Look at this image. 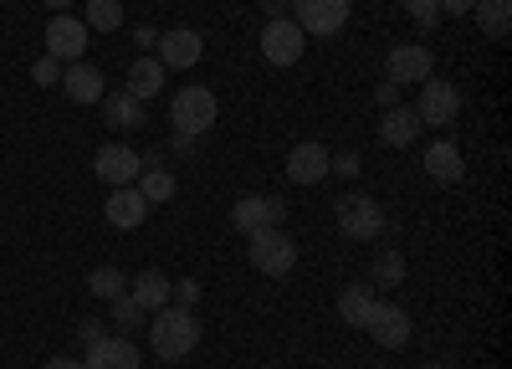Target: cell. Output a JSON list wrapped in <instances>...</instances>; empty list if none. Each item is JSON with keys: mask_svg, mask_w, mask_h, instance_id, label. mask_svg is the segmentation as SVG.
<instances>
[{"mask_svg": "<svg viewBox=\"0 0 512 369\" xmlns=\"http://www.w3.org/2000/svg\"><path fill=\"white\" fill-rule=\"evenodd\" d=\"M149 344H154V354L159 359H185V354H195V344H200V318L190 313V308H159L154 318H149Z\"/></svg>", "mask_w": 512, "mask_h": 369, "instance_id": "obj_1", "label": "cell"}, {"mask_svg": "<svg viewBox=\"0 0 512 369\" xmlns=\"http://www.w3.org/2000/svg\"><path fill=\"white\" fill-rule=\"evenodd\" d=\"M246 257L262 277H287L297 267V241L282 231V226H267V231H251L246 236Z\"/></svg>", "mask_w": 512, "mask_h": 369, "instance_id": "obj_2", "label": "cell"}, {"mask_svg": "<svg viewBox=\"0 0 512 369\" xmlns=\"http://www.w3.org/2000/svg\"><path fill=\"white\" fill-rule=\"evenodd\" d=\"M216 113H221V103H216L210 88H180L175 103H169V123H175V134H190V139L216 129Z\"/></svg>", "mask_w": 512, "mask_h": 369, "instance_id": "obj_3", "label": "cell"}, {"mask_svg": "<svg viewBox=\"0 0 512 369\" xmlns=\"http://www.w3.org/2000/svg\"><path fill=\"white\" fill-rule=\"evenodd\" d=\"M333 221H338V231H344L349 241H374V236L384 231V211H379V200H374V195H359V190L338 195Z\"/></svg>", "mask_w": 512, "mask_h": 369, "instance_id": "obj_4", "label": "cell"}, {"mask_svg": "<svg viewBox=\"0 0 512 369\" xmlns=\"http://www.w3.org/2000/svg\"><path fill=\"white\" fill-rule=\"evenodd\" d=\"M303 47H308V36L303 26H297L292 16H272L262 26V57L272 67H292V62H303Z\"/></svg>", "mask_w": 512, "mask_h": 369, "instance_id": "obj_5", "label": "cell"}, {"mask_svg": "<svg viewBox=\"0 0 512 369\" xmlns=\"http://www.w3.org/2000/svg\"><path fill=\"white\" fill-rule=\"evenodd\" d=\"M349 16H354L349 0H297V11H292L303 36H338L349 26Z\"/></svg>", "mask_w": 512, "mask_h": 369, "instance_id": "obj_6", "label": "cell"}, {"mask_svg": "<svg viewBox=\"0 0 512 369\" xmlns=\"http://www.w3.org/2000/svg\"><path fill=\"white\" fill-rule=\"evenodd\" d=\"M88 21L82 16H72V11H57L52 21H47V57H57V62H82V52H88Z\"/></svg>", "mask_w": 512, "mask_h": 369, "instance_id": "obj_7", "label": "cell"}, {"mask_svg": "<svg viewBox=\"0 0 512 369\" xmlns=\"http://www.w3.org/2000/svg\"><path fill=\"white\" fill-rule=\"evenodd\" d=\"M456 113H461V93L451 88V82H441V77H425V82H420L415 118H420V123H436V129H446V123H456Z\"/></svg>", "mask_w": 512, "mask_h": 369, "instance_id": "obj_8", "label": "cell"}, {"mask_svg": "<svg viewBox=\"0 0 512 369\" xmlns=\"http://www.w3.org/2000/svg\"><path fill=\"white\" fill-rule=\"evenodd\" d=\"M364 334H369L379 349H405V344H410V313H405L400 303H374Z\"/></svg>", "mask_w": 512, "mask_h": 369, "instance_id": "obj_9", "label": "cell"}, {"mask_svg": "<svg viewBox=\"0 0 512 369\" xmlns=\"http://www.w3.org/2000/svg\"><path fill=\"white\" fill-rule=\"evenodd\" d=\"M93 170H98L103 185L118 190V185H134L144 175V159H139V149H128V144H103L98 159H93Z\"/></svg>", "mask_w": 512, "mask_h": 369, "instance_id": "obj_10", "label": "cell"}, {"mask_svg": "<svg viewBox=\"0 0 512 369\" xmlns=\"http://www.w3.org/2000/svg\"><path fill=\"white\" fill-rule=\"evenodd\" d=\"M282 216H287V205H282L277 195H241L236 211H231V226H236L241 236H251V231L282 226Z\"/></svg>", "mask_w": 512, "mask_h": 369, "instance_id": "obj_11", "label": "cell"}, {"mask_svg": "<svg viewBox=\"0 0 512 369\" xmlns=\"http://www.w3.org/2000/svg\"><path fill=\"white\" fill-rule=\"evenodd\" d=\"M431 67H436V57H431V47H420V41H405V47H395L390 52V62H384V82H395V88H405V82H425L431 77Z\"/></svg>", "mask_w": 512, "mask_h": 369, "instance_id": "obj_12", "label": "cell"}, {"mask_svg": "<svg viewBox=\"0 0 512 369\" xmlns=\"http://www.w3.org/2000/svg\"><path fill=\"white\" fill-rule=\"evenodd\" d=\"M287 180L292 185H323L328 180V144L308 139L287 149Z\"/></svg>", "mask_w": 512, "mask_h": 369, "instance_id": "obj_13", "label": "cell"}, {"mask_svg": "<svg viewBox=\"0 0 512 369\" xmlns=\"http://www.w3.org/2000/svg\"><path fill=\"white\" fill-rule=\"evenodd\" d=\"M139 344L134 339H128V334H103L93 349H88V359H82V364H88V369H139Z\"/></svg>", "mask_w": 512, "mask_h": 369, "instance_id": "obj_14", "label": "cell"}, {"mask_svg": "<svg viewBox=\"0 0 512 369\" xmlns=\"http://www.w3.org/2000/svg\"><path fill=\"white\" fill-rule=\"evenodd\" d=\"M200 57H205V36H200V31L175 26V31L159 36V62H164V67H180V72H185V67H195Z\"/></svg>", "mask_w": 512, "mask_h": 369, "instance_id": "obj_15", "label": "cell"}, {"mask_svg": "<svg viewBox=\"0 0 512 369\" xmlns=\"http://www.w3.org/2000/svg\"><path fill=\"white\" fill-rule=\"evenodd\" d=\"M103 216H108L113 231H134V226H144V216H149V200L139 195V185H118V190L108 195V205H103Z\"/></svg>", "mask_w": 512, "mask_h": 369, "instance_id": "obj_16", "label": "cell"}, {"mask_svg": "<svg viewBox=\"0 0 512 369\" xmlns=\"http://www.w3.org/2000/svg\"><path fill=\"white\" fill-rule=\"evenodd\" d=\"M62 93H67L72 103H103L108 82H103V72H98L93 62H67V72H62Z\"/></svg>", "mask_w": 512, "mask_h": 369, "instance_id": "obj_17", "label": "cell"}, {"mask_svg": "<svg viewBox=\"0 0 512 369\" xmlns=\"http://www.w3.org/2000/svg\"><path fill=\"white\" fill-rule=\"evenodd\" d=\"M420 129H425V123H420V118H415V108H405V103L384 108V118H379V139L390 144V149L415 144V139H420Z\"/></svg>", "mask_w": 512, "mask_h": 369, "instance_id": "obj_18", "label": "cell"}, {"mask_svg": "<svg viewBox=\"0 0 512 369\" xmlns=\"http://www.w3.org/2000/svg\"><path fill=\"white\" fill-rule=\"evenodd\" d=\"M425 175H431L436 185H461V175H466V159H461V149L456 144H425Z\"/></svg>", "mask_w": 512, "mask_h": 369, "instance_id": "obj_19", "label": "cell"}, {"mask_svg": "<svg viewBox=\"0 0 512 369\" xmlns=\"http://www.w3.org/2000/svg\"><path fill=\"white\" fill-rule=\"evenodd\" d=\"M164 62H154V57H139V62H128V93H134L139 103H154L159 93H164Z\"/></svg>", "mask_w": 512, "mask_h": 369, "instance_id": "obj_20", "label": "cell"}, {"mask_svg": "<svg viewBox=\"0 0 512 369\" xmlns=\"http://www.w3.org/2000/svg\"><path fill=\"white\" fill-rule=\"evenodd\" d=\"M169 287L175 282H169L159 267H144L134 282H128V298H134L139 308H169Z\"/></svg>", "mask_w": 512, "mask_h": 369, "instance_id": "obj_21", "label": "cell"}, {"mask_svg": "<svg viewBox=\"0 0 512 369\" xmlns=\"http://www.w3.org/2000/svg\"><path fill=\"white\" fill-rule=\"evenodd\" d=\"M103 118L113 123V129H139V123H144V103H139L134 93H128V88H123V93H113V98L103 93Z\"/></svg>", "mask_w": 512, "mask_h": 369, "instance_id": "obj_22", "label": "cell"}, {"mask_svg": "<svg viewBox=\"0 0 512 369\" xmlns=\"http://www.w3.org/2000/svg\"><path fill=\"white\" fill-rule=\"evenodd\" d=\"M374 287H344V293H338V318H344L349 328H364L369 323V313H374Z\"/></svg>", "mask_w": 512, "mask_h": 369, "instance_id": "obj_23", "label": "cell"}, {"mask_svg": "<svg viewBox=\"0 0 512 369\" xmlns=\"http://www.w3.org/2000/svg\"><path fill=\"white\" fill-rule=\"evenodd\" d=\"M472 16H477L482 36H507V26H512V0H477Z\"/></svg>", "mask_w": 512, "mask_h": 369, "instance_id": "obj_24", "label": "cell"}, {"mask_svg": "<svg viewBox=\"0 0 512 369\" xmlns=\"http://www.w3.org/2000/svg\"><path fill=\"white\" fill-rule=\"evenodd\" d=\"M134 185H139V195H144L149 205H164V200H175V190H180V185H175V175H169V170H144V175H139Z\"/></svg>", "mask_w": 512, "mask_h": 369, "instance_id": "obj_25", "label": "cell"}, {"mask_svg": "<svg viewBox=\"0 0 512 369\" xmlns=\"http://www.w3.org/2000/svg\"><path fill=\"white\" fill-rule=\"evenodd\" d=\"M88 287H93V298L113 303V298H123V293H128V277H123L118 267H93V272H88Z\"/></svg>", "mask_w": 512, "mask_h": 369, "instance_id": "obj_26", "label": "cell"}, {"mask_svg": "<svg viewBox=\"0 0 512 369\" xmlns=\"http://www.w3.org/2000/svg\"><path fill=\"white\" fill-rule=\"evenodd\" d=\"M82 21H88V31H118L123 26V6L118 0H88Z\"/></svg>", "mask_w": 512, "mask_h": 369, "instance_id": "obj_27", "label": "cell"}, {"mask_svg": "<svg viewBox=\"0 0 512 369\" xmlns=\"http://www.w3.org/2000/svg\"><path fill=\"white\" fill-rule=\"evenodd\" d=\"M405 282V257L400 252H379L374 257V287H400Z\"/></svg>", "mask_w": 512, "mask_h": 369, "instance_id": "obj_28", "label": "cell"}, {"mask_svg": "<svg viewBox=\"0 0 512 369\" xmlns=\"http://www.w3.org/2000/svg\"><path fill=\"white\" fill-rule=\"evenodd\" d=\"M405 11L420 31H436L441 26V0H405Z\"/></svg>", "mask_w": 512, "mask_h": 369, "instance_id": "obj_29", "label": "cell"}, {"mask_svg": "<svg viewBox=\"0 0 512 369\" xmlns=\"http://www.w3.org/2000/svg\"><path fill=\"white\" fill-rule=\"evenodd\" d=\"M359 170H364L359 149H338V154H328V175H344V180H354Z\"/></svg>", "mask_w": 512, "mask_h": 369, "instance_id": "obj_30", "label": "cell"}, {"mask_svg": "<svg viewBox=\"0 0 512 369\" xmlns=\"http://www.w3.org/2000/svg\"><path fill=\"white\" fill-rule=\"evenodd\" d=\"M113 323H118L123 334H128V328H139V323H144V308H139L134 298L123 293V298H113Z\"/></svg>", "mask_w": 512, "mask_h": 369, "instance_id": "obj_31", "label": "cell"}, {"mask_svg": "<svg viewBox=\"0 0 512 369\" xmlns=\"http://www.w3.org/2000/svg\"><path fill=\"white\" fill-rule=\"evenodd\" d=\"M169 303H175V308H195L200 303V282L195 277H180L175 287H169Z\"/></svg>", "mask_w": 512, "mask_h": 369, "instance_id": "obj_32", "label": "cell"}, {"mask_svg": "<svg viewBox=\"0 0 512 369\" xmlns=\"http://www.w3.org/2000/svg\"><path fill=\"white\" fill-rule=\"evenodd\" d=\"M31 77L41 82V88H52V82H62V62L57 57H41V62H31Z\"/></svg>", "mask_w": 512, "mask_h": 369, "instance_id": "obj_33", "label": "cell"}, {"mask_svg": "<svg viewBox=\"0 0 512 369\" xmlns=\"http://www.w3.org/2000/svg\"><path fill=\"white\" fill-rule=\"evenodd\" d=\"M103 334H108V328H103L98 318H82V323H77V344H82V349H93Z\"/></svg>", "mask_w": 512, "mask_h": 369, "instance_id": "obj_34", "label": "cell"}, {"mask_svg": "<svg viewBox=\"0 0 512 369\" xmlns=\"http://www.w3.org/2000/svg\"><path fill=\"white\" fill-rule=\"evenodd\" d=\"M477 0H441V16H472Z\"/></svg>", "mask_w": 512, "mask_h": 369, "instance_id": "obj_35", "label": "cell"}, {"mask_svg": "<svg viewBox=\"0 0 512 369\" xmlns=\"http://www.w3.org/2000/svg\"><path fill=\"white\" fill-rule=\"evenodd\" d=\"M374 103H384V108H395V103H400V88H395V82H379V93H374Z\"/></svg>", "mask_w": 512, "mask_h": 369, "instance_id": "obj_36", "label": "cell"}, {"mask_svg": "<svg viewBox=\"0 0 512 369\" xmlns=\"http://www.w3.org/2000/svg\"><path fill=\"white\" fill-rule=\"evenodd\" d=\"M139 159H144V170H164V149H159V144H154V149H144Z\"/></svg>", "mask_w": 512, "mask_h": 369, "instance_id": "obj_37", "label": "cell"}, {"mask_svg": "<svg viewBox=\"0 0 512 369\" xmlns=\"http://www.w3.org/2000/svg\"><path fill=\"white\" fill-rule=\"evenodd\" d=\"M169 144H175V154H195V149H200V144H195L190 134H175V139H169Z\"/></svg>", "mask_w": 512, "mask_h": 369, "instance_id": "obj_38", "label": "cell"}, {"mask_svg": "<svg viewBox=\"0 0 512 369\" xmlns=\"http://www.w3.org/2000/svg\"><path fill=\"white\" fill-rule=\"evenodd\" d=\"M41 369H88V364H82V359H47Z\"/></svg>", "mask_w": 512, "mask_h": 369, "instance_id": "obj_39", "label": "cell"}, {"mask_svg": "<svg viewBox=\"0 0 512 369\" xmlns=\"http://www.w3.org/2000/svg\"><path fill=\"white\" fill-rule=\"evenodd\" d=\"M262 6H267V16H287V11H282V0H262Z\"/></svg>", "mask_w": 512, "mask_h": 369, "instance_id": "obj_40", "label": "cell"}, {"mask_svg": "<svg viewBox=\"0 0 512 369\" xmlns=\"http://www.w3.org/2000/svg\"><path fill=\"white\" fill-rule=\"evenodd\" d=\"M47 6H52V11H72V0H47Z\"/></svg>", "mask_w": 512, "mask_h": 369, "instance_id": "obj_41", "label": "cell"}, {"mask_svg": "<svg viewBox=\"0 0 512 369\" xmlns=\"http://www.w3.org/2000/svg\"><path fill=\"white\" fill-rule=\"evenodd\" d=\"M420 369H451V364H436V359H431V364H420Z\"/></svg>", "mask_w": 512, "mask_h": 369, "instance_id": "obj_42", "label": "cell"}]
</instances>
